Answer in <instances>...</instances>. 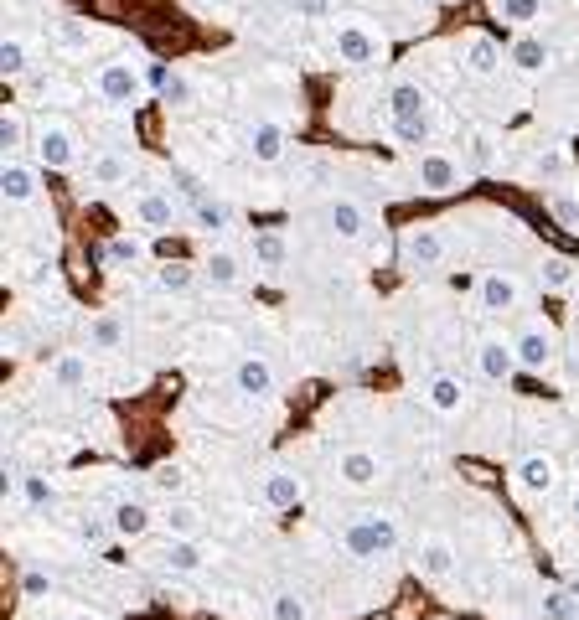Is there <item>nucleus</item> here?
I'll return each instance as SVG.
<instances>
[{
	"label": "nucleus",
	"instance_id": "5701e85b",
	"mask_svg": "<svg viewBox=\"0 0 579 620\" xmlns=\"http://www.w3.org/2000/svg\"><path fill=\"white\" fill-rule=\"evenodd\" d=\"M507 62L517 73H543L548 68V42H538V37H517L512 47H507Z\"/></svg>",
	"mask_w": 579,
	"mask_h": 620
},
{
	"label": "nucleus",
	"instance_id": "f3484780",
	"mask_svg": "<svg viewBox=\"0 0 579 620\" xmlns=\"http://www.w3.org/2000/svg\"><path fill=\"white\" fill-rule=\"evenodd\" d=\"M202 279L212 290H238L243 285V259L233 254V248H212L207 264H202Z\"/></svg>",
	"mask_w": 579,
	"mask_h": 620
},
{
	"label": "nucleus",
	"instance_id": "a878e982",
	"mask_svg": "<svg viewBox=\"0 0 579 620\" xmlns=\"http://www.w3.org/2000/svg\"><path fill=\"white\" fill-rule=\"evenodd\" d=\"M94 42H99V26H88V21H78V16L57 21V47H63V52H88Z\"/></svg>",
	"mask_w": 579,
	"mask_h": 620
},
{
	"label": "nucleus",
	"instance_id": "a18cd8bd",
	"mask_svg": "<svg viewBox=\"0 0 579 620\" xmlns=\"http://www.w3.org/2000/svg\"><path fill=\"white\" fill-rule=\"evenodd\" d=\"M109 533H114V522H104V517H83V522H78V543H83V548H104Z\"/></svg>",
	"mask_w": 579,
	"mask_h": 620
},
{
	"label": "nucleus",
	"instance_id": "6e6d98bb",
	"mask_svg": "<svg viewBox=\"0 0 579 620\" xmlns=\"http://www.w3.org/2000/svg\"><path fill=\"white\" fill-rule=\"evenodd\" d=\"M68 620H99V615H68Z\"/></svg>",
	"mask_w": 579,
	"mask_h": 620
},
{
	"label": "nucleus",
	"instance_id": "2f4dec72",
	"mask_svg": "<svg viewBox=\"0 0 579 620\" xmlns=\"http://www.w3.org/2000/svg\"><path fill=\"white\" fill-rule=\"evenodd\" d=\"M269 615L274 620H311V600L300 595V589H280V595L269 600Z\"/></svg>",
	"mask_w": 579,
	"mask_h": 620
},
{
	"label": "nucleus",
	"instance_id": "0eeeda50",
	"mask_svg": "<svg viewBox=\"0 0 579 620\" xmlns=\"http://www.w3.org/2000/svg\"><path fill=\"white\" fill-rule=\"evenodd\" d=\"M94 88L109 104H135L140 99V68L135 62H104V68L94 73Z\"/></svg>",
	"mask_w": 579,
	"mask_h": 620
},
{
	"label": "nucleus",
	"instance_id": "b1692460",
	"mask_svg": "<svg viewBox=\"0 0 579 620\" xmlns=\"http://www.w3.org/2000/svg\"><path fill=\"white\" fill-rule=\"evenodd\" d=\"M466 68H471L476 78H492V73L502 68V47H497L492 37H471V42H466Z\"/></svg>",
	"mask_w": 579,
	"mask_h": 620
},
{
	"label": "nucleus",
	"instance_id": "9d476101",
	"mask_svg": "<svg viewBox=\"0 0 579 620\" xmlns=\"http://www.w3.org/2000/svg\"><path fill=\"white\" fill-rule=\"evenodd\" d=\"M512 347H517V367H523V372H548V367H554V331L538 326V321L517 336Z\"/></svg>",
	"mask_w": 579,
	"mask_h": 620
},
{
	"label": "nucleus",
	"instance_id": "aec40b11",
	"mask_svg": "<svg viewBox=\"0 0 579 620\" xmlns=\"http://www.w3.org/2000/svg\"><path fill=\"white\" fill-rule=\"evenodd\" d=\"M414 564H419L424 579H450V569H455V548H450V538H424L419 553H414Z\"/></svg>",
	"mask_w": 579,
	"mask_h": 620
},
{
	"label": "nucleus",
	"instance_id": "c85d7f7f",
	"mask_svg": "<svg viewBox=\"0 0 579 620\" xmlns=\"http://www.w3.org/2000/svg\"><path fill=\"white\" fill-rule=\"evenodd\" d=\"M52 383L57 388H83L88 383V357L83 352H63L52 362Z\"/></svg>",
	"mask_w": 579,
	"mask_h": 620
},
{
	"label": "nucleus",
	"instance_id": "1a4fd4ad",
	"mask_svg": "<svg viewBox=\"0 0 579 620\" xmlns=\"http://www.w3.org/2000/svg\"><path fill=\"white\" fill-rule=\"evenodd\" d=\"M0 192H6V202L11 207H26L37 192H42V166H32V161H6V171H0Z\"/></svg>",
	"mask_w": 579,
	"mask_h": 620
},
{
	"label": "nucleus",
	"instance_id": "5fc2aeb1",
	"mask_svg": "<svg viewBox=\"0 0 579 620\" xmlns=\"http://www.w3.org/2000/svg\"><path fill=\"white\" fill-rule=\"evenodd\" d=\"M569 517H574V522H579V491H574V496H569Z\"/></svg>",
	"mask_w": 579,
	"mask_h": 620
},
{
	"label": "nucleus",
	"instance_id": "c9c22d12",
	"mask_svg": "<svg viewBox=\"0 0 579 620\" xmlns=\"http://www.w3.org/2000/svg\"><path fill=\"white\" fill-rule=\"evenodd\" d=\"M192 285H197V264H187V259H171V264L161 269V290L181 295V290H192Z\"/></svg>",
	"mask_w": 579,
	"mask_h": 620
},
{
	"label": "nucleus",
	"instance_id": "864d4df0",
	"mask_svg": "<svg viewBox=\"0 0 579 620\" xmlns=\"http://www.w3.org/2000/svg\"><path fill=\"white\" fill-rule=\"evenodd\" d=\"M559 171H564V155H559V150L538 155V176H559Z\"/></svg>",
	"mask_w": 579,
	"mask_h": 620
},
{
	"label": "nucleus",
	"instance_id": "2eb2a0df",
	"mask_svg": "<svg viewBox=\"0 0 579 620\" xmlns=\"http://www.w3.org/2000/svg\"><path fill=\"white\" fill-rule=\"evenodd\" d=\"M233 388H238L243 398H269V393H274V367H269L264 357H243V362L233 367Z\"/></svg>",
	"mask_w": 579,
	"mask_h": 620
},
{
	"label": "nucleus",
	"instance_id": "3c124183",
	"mask_svg": "<svg viewBox=\"0 0 579 620\" xmlns=\"http://www.w3.org/2000/svg\"><path fill=\"white\" fill-rule=\"evenodd\" d=\"M393 135L419 150V145H430V124H393Z\"/></svg>",
	"mask_w": 579,
	"mask_h": 620
},
{
	"label": "nucleus",
	"instance_id": "58836bf2",
	"mask_svg": "<svg viewBox=\"0 0 579 620\" xmlns=\"http://www.w3.org/2000/svg\"><path fill=\"white\" fill-rule=\"evenodd\" d=\"M466 166H471V171H492V166H497V145H492V135H471V145H466Z\"/></svg>",
	"mask_w": 579,
	"mask_h": 620
},
{
	"label": "nucleus",
	"instance_id": "c756f323",
	"mask_svg": "<svg viewBox=\"0 0 579 620\" xmlns=\"http://www.w3.org/2000/svg\"><path fill=\"white\" fill-rule=\"evenodd\" d=\"M130 166H135V161H130L125 150H104L99 161H94V181H99V186H119V181L130 176Z\"/></svg>",
	"mask_w": 579,
	"mask_h": 620
},
{
	"label": "nucleus",
	"instance_id": "603ef678",
	"mask_svg": "<svg viewBox=\"0 0 579 620\" xmlns=\"http://www.w3.org/2000/svg\"><path fill=\"white\" fill-rule=\"evenodd\" d=\"M21 285H52V269L47 264H26L21 269Z\"/></svg>",
	"mask_w": 579,
	"mask_h": 620
},
{
	"label": "nucleus",
	"instance_id": "49530a36",
	"mask_svg": "<svg viewBox=\"0 0 579 620\" xmlns=\"http://www.w3.org/2000/svg\"><path fill=\"white\" fill-rule=\"evenodd\" d=\"M156 88H161V99H166L171 109H181V104H192V83H187V78H181V73H166V78H161Z\"/></svg>",
	"mask_w": 579,
	"mask_h": 620
},
{
	"label": "nucleus",
	"instance_id": "cd10ccee",
	"mask_svg": "<svg viewBox=\"0 0 579 620\" xmlns=\"http://www.w3.org/2000/svg\"><path fill=\"white\" fill-rule=\"evenodd\" d=\"M119 341H125V326H119V316H109V310H104V316L88 321V347H94V352H114Z\"/></svg>",
	"mask_w": 579,
	"mask_h": 620
},
{
	"label": "nucleus",
	"instance_id": "393cba45",
	"mask_svg": "<svg viewBox=\"0 0 579 620\" xmlns=\"http://www.w3.org/2000/svg\"><path fill=\"white\" fill-rule=\"evenodd\" d=\"M109 522H114L119 538H145V533H150V512H145V502H119V507L109 512Z\"/></svg>",
	"mask_w": 579,
	"mask_h": 620
},
{
	"label": "nucleus",
	"instance_id": "37998d69",
	"mask_svg": "<svg viewBox=\"0 0 579 620\" xmlns=\"http://www.w3.org/2000/svg\"><path fill=\"white\" fill-rule=\"evenodd\" d=\"M0 73H6V78L26 73V42L21 37H6V47H0Z\"/></svg>",
	"mask_w": 579,
	"mask_h": 620
},
{
	"label": "nucleus",
	"instance_id": "4c0bfd02",
	"mask_svg": "<svg viewBox=\"0 0 579 620\" xmlns=\"http://www.w3.org/2000/svg\"><path fill=\"white\" fill-rule=\"evenodd\" d=\"M548 212H554V217H559V228H569V233H579V197H574V192H564V186H559V192H554V197H548Z\"/></svg>",
	"mask_w": 579,
	"mask_h": 620
},
{
	"label": "nucleus",
	"instance_id": "8fccbe9b",
	"mask_svg": "<svg viewBox=\"0 0 579 620\" xmlns=\"http://www.w3.org/2000/svg\"><path fill=\"white\" fill-rule=\"evenodd\" d=\"M290 6H295L300 16H306V21H321V16L337 11V0H290Z\"/></svg>",
	"mask_w": 579,
	"mask_h": 620
},
{
	"label": "nucleus",
	"instance_id": "ea45409f",
	"mask_svg": "<svg viewBox=\"0 0 579 620\" xmlns=\"http://www.w3.org/2000/svg\"><path fill=\"white\" fill-rule=\"evenodd\" d=\"M228 223H233V212H228V202H212V197H207V202L197 207V228H202V233H223Z\"/></svg>",
	"mask_w": 579,
	"mask_h": 620
},
{
	"label": "nucleus",
	"instance_id": "473e14b6",
	"mask_svg": "<svg viewBox=\"0 0 579 620\" xmlns=\"http://www.w3.org/2000/svg\"><path fill=\"white\" fill-rule=\"evenodd\" d=\"M538 279H543V290H569V285H574V264H569L564 254H543Z\"/></svg>",
	"mask_w": 579,
	"mask_h": 620
},
{
	"label": "nucleus",
	"instance_id": "79ce46f5",
	"mask_svg": "<svg viewBox=\"0 0 579 620\" xmlns=\"http://www.w3.org/2000/svg\"><path fill=\"white\" fill-rule=\"evenodd\" d=\"M171 186H176V197H187L192 207H202L207 202V186H202V176H192V171H171Z\"/></svg>",
	"mask_w": 579,
	"mask_h": 620
},
{
	"label": "nucleus",
	"instance_id": "e433bc0d",
	"mask_svg": "<svg viewBox=\"0 0 579 620\" xmlns=\"http://www.w3.org/2000/svg\"><path fill=\"white\" fill-rule=\"evenodd\" d=\"M109 264H135V259H145V238H135V233H119V238H109Z\"/></svg>",
	"mask_w": 579,
	"mask_h": 620
},
{
	"label": "nucleus",
	"instance_id": "f8f14e48",
	"mask_svg": "<svg viewBox=\"0 0 579 620\" xmlns=\"http://www.w3.org/2000/svg\"><path fill=\"white\" fill-rule=\"evenodd\" d=\"M476 367H481V378L486 383H507L512 372H517V347L502 336H486L481 347H476Z\"/></svg>",
	"mask_w": 579,
	"mask_h": 620
},
{
	"label": "nucleus",
	"instance_id": "bf43d9fd",
	"mask_svg": "<svg viewBox=\"0 0 579 620\" xmlns=\"http://www.w3.org/2000/svg\"><path fill=\"white\" fill-rule=\"evenodd\" d=\"M574 331H579V316H574Z\"/></svg>",
	"mask_w": 579,
	"mask_h": 620
},
{
	"label": "nucleus",
	"instance_id": "f704fd0d",
	"mask_svg": "<svg viewBox=\"0 0 579 620\" xmlns=\"http://www.w3.org/2000/svg\"><path fill=\"white\" fill-rule=\"evenodd\" d=\"M543 620H579V600L569 595V589H548V595L538 600Z\"/></svg>",
	"mask_w": 579,
	"mask_h": 620
},
{
	"label": "nucleus",
	"instance_id": "4d7b16f0",
	"mask_svg": "<svg viewBox=\"0 0 579 620\" xmlns=\"http://www.w3.org/2000/svg\"><path fill=\"white\" fill-rule=\"evenodd\" d=\"M435 6H455V0H435Z\"/></svg>",
	"mask_w": 579,
	"mask_h": 620
},
{
	"label": "nucleus",
	"instance_id": "ddd939ff",
	"mask_svg": "<svg viewBox=\"0 0 579 620\" xmlns=\"http://www.w3.org/2000/svg\"><path fill=\"white\" fill-rule=\"evenodd\" d=\"M156 564H161L166 574H197V569L207 564V548H202L197 538H166V548L156 553Z\"/></svg>",
	"mask_w": 579,
	"mask_h": 620
},
{
	"label": "nucleus",
	"instance_id": "72a5a7b5",
	"mask_svg": "<svg viewBox=\"0 0 579 620\" xmlns=\"http://www.w3.org/2000/svg\"><path fill=\"white\" fill-rule=\"evenodd\" d=\"M21 496H26V507H32V512H52L57 507V486L47 476H21Z\"/></svg>",
	"mask_w": 579,
	"mask_h": 620
},
{
	"label": "nucleus",
	"instance_id": "39448f33",
	"mask_svg": "<svg viewBox=\"0 0 579 620\" xmlns=\"http://www.w3.org/2000/svg\"><path fill=\"white\" fill-rule=\"evenodd\" d=\"M388 119L393 124H430V93L409 78H399L388 88Z\"/></svg>",
	"mask_w": 579,
	"mask_h": 620
},
{
	"label": "nucleus",
	"instance_id": "bb28decb",
	"mask_svg": "<svg viewBox=\"0 0 579 620\" xmlns=\"http://www.w3.org/2000/svg\"><path fill=\"white\" fill-rule=\"evenodd\" d=\"M161 522H166L171 538H197V533H202V512H197L192 502H171Z\"/></svg>",
	"mask_w": 579,
	"mask_h": 620
},
{
	"label": "nucleus",
	"instance_id": "a211bd4d",
	"mask_svg": "<svg viewBox=\"0 0 579 620\" xmlns=\"http://www.w3.org/2000/svg\"><path fill=\"white\" fill-rule=\"evenodd\" d=\"M517 295H523V285L507 274V269H492L481 279V310H492V316H502V310L517 305Z\"/></svg>",
	"mask_w": 579,
	"mask_h": 620
},
{
	"label": "nucleus",
	"instance_id": "4468645a",
	"mask_svg": "<svg viewBox=\"0 0 579 620\" xmlns=\"http://www.w3.org/2000/svg\"><path fill=\"white\" fill-rule=\"evenodd\" d=\"M300 496H306V481H300L295 471H285V465H274V471L264 476V502H269L274 512L300 507Z\"/></svg>",
	"mask_w": 579,
	"mask_h": 620
},
{
	"label": "nucleus",
	"instance_id": "9b49d317",
	"mask_svg": "<svg viewBox=\"0 0 579 620\" xmlns=\"http://www.w3.org/2000/svg\"><path fill=\"white\" fill-rule=\"evenodd\" d=\"M78 161V140L73 130H63V124H47V130L37 135V166L47 171H68Z\"/></svg>",
	"mask_w": 579,
	"mask_h": 620
},
{
	"label": "nucleus",
	"instance_id": "412c9836",
	"mask_svg": "<svg viewBox=\"0 0 579 620\" xmlns=\"http://www.w3.org/2000/svg\"><path fill=\"white\" fill-rule=\"evenodd\" d=\"M135 212H140L145 228H171V223H176V197L161 192V186H145L140 202H135Z\"/></svg>",
	"mask_w": 579,
	"mask_h": 620
},
{
	"label": "nucleus",
	"instance_id": "a19ab883",
	"mask_svg": "<svg viewBox=\"0 0 579 620\" xmlns=\"http://www.w3.org/2000/svg\"><path fill=\"white\" fill-rule=\"evenodd\" d=\"M254 259L269 264V269H280V264H285V238H280V233H259V238H254Z\"/></svg>",
	"mask_w": 579,
	"mask_h": 620
},
{
	"label": "nucleus",
	"instance_id": "f257e3e1",
	"mask_svg": "<svg viewBox=\"0 0 579 620\" xmlns=\"http://www.w3.org/2000/svg\"><path fill=\"white\" fill-rule=\"evenodd\" d=\"M342 548L362 564H373V558H388L399 548V527H393L388 512H357L347 527H342Z\"/></svg>",
	"mask_w": 579,
	"mask_h": 620
},
{
	"label": "nucleus",
	"instance_id": "f03ea898",
	"mask_svg": "<svg viewBox=\"0 0 579 620\" xmlns=\"http://www.w3.org/2000/svg\"><path fill=\"white\" fill-rule=\"evenodd\" d=\"M337 62H347V68H373V62L383 57V37L362 21V16H347L337 21Z\"/></svg>",
	"mask_w": 579,
	"mask_h": 620
},
{
	"label": "nucleus",
	"instance_id": "20e7f679",
	"mask_svg": "<svg viewBox=\"0 0 579 620\" xmlns=\"http://www.w3.org/2000/svg\"><path fill=\"white\" fill-rule=\"evenodd\" d=\"M414 176H419V192H430V197H445V192H455V186H461V166H455L445 150H424L419 166H414Z\"/></svg>",
	"mask_w": 579,
	"mask_h": 620
},
{
	"label": "nucleus",
	"instance_id": "7ed1b4c3",
	"mask_svg": "<svg viewBox=\"0 0 579 620\" xmlns=\"http://www.w3.org/2000/svg\"><path fill=\"white\" fill-rule=\"evenodd\" d=\"M399 254H404V269L430 274V269L445 264V238H440V228H409L404 243H399Z\"/></svg>",
	"mask_w": 579,
	"mask_h": 620
},
{
	"label": "nucleus",
	"instance_id": "4be33fe9",
	"mask_svg": "<svg viewBox=\"0 0 579 620\" xmlns=\"http://www.w3.org/2000/svg\"><path fill=\"white\" fill-rule=\"evenodd\" d=\"M424 398H430V409H440V414H461L466 409V383L450 378V372H440V378L424 383Z\"/></svg>",
	"mask_w": 579,
	"mask_h": 620
},
{
	"label": "nucleus",
	"instance_id": "7c9ffc66",
	"mask_svg": "<svg viewBox=\"0 0 579 620\" xmlns=\"http://www.w3.org/2000/svg\"><path fill=\"white\" fill-rule=\"evenodd\" d=\"M538 11H543V0H492V16L507 26H528L538 21Z\"/></svg>",
	"mask_w": 579,
	"mask_h": 620
},
{
	"label": "nucleus",
	"instance_id": "6ab92c4d",
	"mask_svg": "<svg viewBox=\"0 0 579 620\" xmlns=\"http://www.w3.org/2000/svg\"><path fill=\"white\" fill-rule=\"evenodd\" d=\"M337 476H342L347 486H373V481L383 476V460H378L373 450H342V455H337Z\"/></svg>",
	"mask_w": 579,
	"mask_h": 620
},
{
	"label": "nucleus",
	"instance_id": "13d9d810",
	"mask_svg": "<svg viewBox=\"0 0 579 620\" xmlns=\"http://www.w3.org/2000/svg\"><path fill=\"white\" fill-rule=\"evenodd\" d=\"M254 6H269V0H254Z\"/></svg>",
	"mask_w": 579,
	"mask_h": 620
},
{
	"label": "nucleus",
	"instance_id": "09e8293b",
	"mask_svg": "<svg viewBox=\"0 0 579 620\" xmlns=\"http://www.w3.org/2000/svg\"><path fill=\"white\" fill-rule=\"evenodd\" d=\"M21 595H26V600H47V595H52V574L32 569V574L21 579Z\"/></svg>",
	"mask_w": 579,
	"mask_h": 620
},
{
	"label": "nucleus",
	"instance_id": "dca6fc26",
	"mask_svg": "<svg viewBox=\"0 0 579 620\" xmlns=\"http://www.w3.org/2000/svg\"><path fill=\"white\" fill-rule=\"evenodd\" d=\"M326 223H331V233H337V238L357 243L362 233H368V212H362L352 197H331V207H326Z\"/></svg>",
	"mask_w": 579,
	"mask_h": 620
},
{
	"label": "nucleus",
	"instance_id": "423d86ee",
	"mask_svg": "<svg viewBox=\"0 0 579 620\" xmlns=\"http://www.w3.org/2000/svg\"><path fill=\"white\" fill-rule=\"evenodd\" d=\"M512 486L523 491V496H548L559 486V465H554V455H523L512 465Z\"/></svg>",
	"mask_w": 579,
	"mask_h": 620
},
{
	"label": "nucleus",
	"instance_id": "de8ad7c7",
	"mask_svg": "<svg viewBox=\"0 0 579 620\" xmlns=\"http://www.w3.org/2000/svg\"><path fill=\"white\" fill-rule=\"evenodd\" d=\"M150 481H156V491H166V496H176L181 486H187V471H181V465H161V471H156V476H150Z\"/></svg>",
	"mask_w": 579,
	"mask_h": 620
},
{
	"label": "nucleus",
	"instance_id": "c03bdc74",
	"mask_svg": "<svg viewBox=\"0 0 579 620\" xmlns=\"http://www.w3.org/2000/svg\"><path fill=\"white\" fill-rule=\"evenodd\" d=\"M0 145H6V155H16L26 145V119L16 109H6V119H0Z\"/></svg>",
	"mask_w": 579,
	"mask_h": 620
},
{
	"label": "nucleus",
	"instance_id": "6e6552de",
	"mask_svg": "<svg viewBox=\"0 0 579 620\" xmlns=\"http://www.w3.org/2000/svg\"><path fill=\"white\" fill-rule=\"evenodd\" d=\"M285 150H290V130L280 119H259L249 124V155L259 166H274V161H285Z\"/></svg>",
	"mask_w": 579,
	"mask_h": 620
}]
</instances>
